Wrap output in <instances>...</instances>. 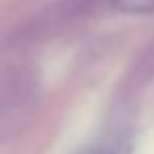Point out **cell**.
Wrapping results in <instances>:
<instances>
[{
  "label": "cell",
  "mask_w": 154,
  "mask_h": 154,
  "mask_svg": "<svg viewBox=\"0 0 154 154\" xmlns=\"http://www.w3.org/2000/svg\"><path fill=\"white\" fill-rule=\"evenodd\" d=\"M80 154H127V148L120 143V141H114V143H108V146H93Z\"/></svg>",
  "instance_id": "6da1fadb"
}]
</instances>
